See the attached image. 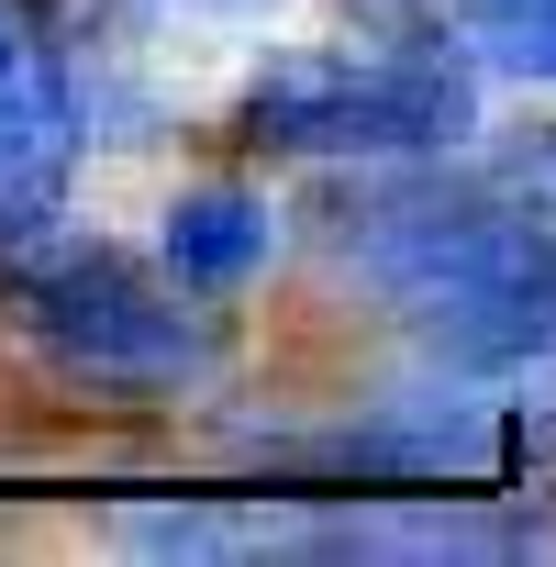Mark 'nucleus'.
I'll list each match as a JSON object with an SVG mask.
<instances>
[{
	"label": "nucleus",
	"mask_w": 556,
	"mask_h": 567,
	"mask_svg": "<svg viewBox=\"0 0 556 567\" xmlns=\"http://www.w3.org/2000/svg\"><path fill=\"white\" fill-rule=\"evenodd\" d=\"M245 145L278 156H445L478 134V79L445 56H379V68H278L245 90Z\"/></svg>",
	"instance_id": "nucleus-1"
},
{
	"label": "nucleus",
	"mask_w": 556,
	"mask_h": 567,
	"mask_svg": "<svg viewBox=\"0 0 556 567\" xmlns=\"http://www.w3.org/2000/svg\"><path fill=\"white\" fill-rule=\"evenodd\" d=\"M23 334L68 368V379H112V390H156L189 379L212 357L200 312H178V290H156L123 256H56L23 278Z\"/></svg>",
	"instance_id": "nucleus-2"
},
{
	"label": "nucleus",
	"mask_w": 556,
	"mask_h": 567,
	"mask_svg": "<svg viewBox=\"0 0 556 567\" xmlns=\"http://www.w3.org/2000/svg\"><path fill=\"white\" fill-rule=\"evenodd\" d=\"M79 178V90L23 0H0V245H34Z\"/></svg>",
	"instance_id": "nucleus-3"
},
{
	"label": "nucleus",
	"mask_w": 556,
	"mask_h": 567,
	"mask_svg": "<svg viewBox=\"0 0 556 567\" xmlns=\"http://www.w3.org/2000/svg\"><path fill=\"white\" fill-rule=\"evenodd\" d=\"M267 245H278V212H267L256 189H234V178L178 189V200H167V234H156V256H167V278H178L189 301L245 290V278L267 267Z\"/></svg>",
	"instance_id": "nucleus-4"
},
{
	"label": "nucleus",
	"mask_w": 556,
	"mask_h": 567,
	"mask_svg": "<svg viewBox=\"0 0 556 567\" xmlns=\"http://www.w3.org/2000/svg\"><path fill=\"white\" fill-rule=\"evenodd\" d=\"M467 45H478L501 79L556 90V0H478V12H467Z\"/></svg>",
	"instance_id": "nucleus-5"
},
{
	"label": "nucleus",
	"mask_w": 556,
	"mask_h": 567,
	"mask_svg": "<svg viewBox=\"0 0 556 567\" xmlns=\"http://www.w3.org/2000/svg\"><path fill=\"white\" fill-rule=\"evenodd\" d=\"M200 12H256V0H200Z\"/></svg>",
	"instance_id": "nucleus-6"
}]
</instances>
